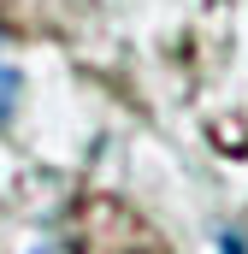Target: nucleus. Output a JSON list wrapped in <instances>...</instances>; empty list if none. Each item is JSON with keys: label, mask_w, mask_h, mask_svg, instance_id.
<instances>
[{"label": "nucleus", "mask_w": 248, "mask_h": 254, "mask_svg": "<svg viewBox=\"0 0 248 254\" xmlns=\"http://www.w3.org/2000/svg\"><path fill=\"white\" fill-rule=\"evenodd\" d=\"M225 254H243V237L237 231H225Z\"/></svg>", "instance_id": "nucleus-2"}, {"label": "nucleus", "mask_w": 248, "mask_h": 254, "mask_svg": "<svg viewBox=\"0 0 248 254\" xmlns=\"http://www.w3.org/2000/svg\"><path fill=\"white\" fill-rule=\"evenodd\" d=\"M18 95H24V77H18L12 65H0V125L12 119V107H18Z\"/></svg>", "instance_id": "nucleus-1"}]
</instances>
